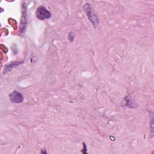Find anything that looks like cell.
<instances>
[{
    "label": "cell",
    "instance_id": "obj_1",
    "mask_svg": "<svg viewBox=\"0 0 154 154\" xmlns=\"http://www.w3.org/2000/svg\"><path fill=\"white\" fill-rule=\"evenodd\" d=\"M84 8L90 19V20L92 22L93 25L94 26H97L99 24V20H98L97 16L95 15L93 11L92 10V8L90 6V5L89 4H85L84 5Z\"/></svg>",
    "mask_w": 154,
    "mask_h": 154
},
{
    "label": "cell",
    "instance_id": "obj_2",
    "mask_svg": "<svg viewBox=\"0 0 154 154\" xmlns=\"http://www.w3.org/2000/svg\"><path fill=\"white\" fill-rule=\"evenodd\" d=\"M36 16L40 20H44L51 17V13L43 6H39L36 11Z\"/></svg>",
    "mask_w": 154,
    "mask_h": 154
},
{
    "label": "cell",
    "instance_id": "obj_3",
    "mask_svg": "<svg viewBox=\"0 0 154 154\" xmlns=\"http://www.w3.org/2000/svg\"><path fill=\"white\" fill-rule=\"evenodd\" d=\"M9 97H10V99L11 100V101L12 102L16 103H21L23 100V95L20 93H19V92H18L17 91H12L10 94Z\"/></svg>",
    "mask_w": 154,
    "mask_h": 154
},
{
    "label": "cell",
    "instance_id": "obj_4",
    "mask_svg": "<svg viewBox=\"0 0 154 154\" xmlns=\"http://www.w3.org/2000/svg\"><path fill=\"white\" fill-rule=\"evenodd\" d=\"M19 63H17V62H15L14 63H11V64H8V65L6 66L5 67V72H8V71L10 70L11 69L13 68L14 67H16V66H17V65H19Z\"/></svg>",
    "mask_w": 154,
    "mask_h": 154
}]
</instances>
